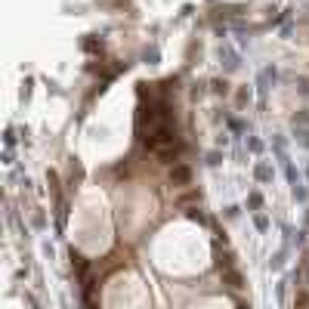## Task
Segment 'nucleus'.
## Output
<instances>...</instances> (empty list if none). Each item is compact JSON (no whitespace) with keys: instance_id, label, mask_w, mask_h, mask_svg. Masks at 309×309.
<instances>
[{"instance_id":"obj_1","label":"nucleus","mask_w":309,"mask_h":309,"mask_svg":"<svg viewBox=\"0 0 309 309\" xmlns=\"http://www.w3.org/2000/svg\"><path fill=\"white\" fill-rule=\"evenodd\" d=\"M173 142H179L173 124H155V127H148V133H142V145L148 148V152H155V155L161 152V148L173 145Z\"/></svg>"},{"instance_id":"obj_2","label":"nucleus","mask_w":309,"mask_h":309,"mask_svg":"<svg viewBox=\"0 0 309 309\" xmlns=\"http://www.w3.org/2000/svg\"><path fill=\"white\" fill-rule=\"evenodd\" d=\"M192 182V167L189 164H173L170 167V186H176V189H182V186H189Z\"/></svg>"},{"instance_id":"obj_3","label":"nucleus","mask_w":309,"mask_h":309,"mask_svg":"<svg viewBox=\"0 0 309 309\" xmlns=\"http://www.w3.org/2000/svg\"><path fill=\"white\" fill-rule=\"evenodd\" d=\"M182 152H186V145L182 142H173V145H167V148H161L158 152V158H161L164 164H179V158H182Z\"/></svg>"},{"instance_id":"obj_4","label":"nucleus","mask_w":309,"mask_h":309,"mask_svg":"<svg viewBox=\"0 0 309 309\" xmlns=\"http://www.w3.org/2000/svg\"><path fill=\"white\" fill-rule=\"evenodd\" d=\"M223 284H229V288H235V291H241L247 281H244V275H241L238 269H223Z\"/></svg>"},{"instance_id":"obj_5","label":"nucleus","mask_w":309,"mask_h":309,"mask_svg":"<svg viewBox=\"0 0 309 309\" xmlns=\"http://www.w3.org/2000/svg\"><path fill=\"white\" fill-rule=\"evenodd\" d=\"M254 173H257V179H260V182H269V179H272L269 164H257V167H254Z\"/></svg>"},{"instance_id":"obj_6","label":"nucleus","mask_w":309,"mask_h":309,"mask_svg":"<svg viewBox=\"0 0 309 309\" xmlns=\"http://www.w3.org/2000/svg\"><path fill=\"white\" fill-rule=\"evenodd\" d=\"M186 216H189V220H195V223H204V213H201L198 207H189V210H186Z\"/></svg>"},{"instance_id":"obj_7","label":"nucleus","mask_w":309,"mask_h":309,"mask_svg":"<svg viewBox=\"0 0 309 309\" xmlns=\"http://www.w3.org/2000/svg\"><path fill=\"white\" fill-rule=\"evenodd\" d=\"M254 223H257V229H263V232H266V229H269V220H266V216H263V213H257V216H254Z\"/></svg>"},{"instance_id":"obj_8","label":"nucleus","mask_w":309,"mask_h":309,"mask_svg":"<svg viewBox=\"0 0 309 309\" xmlns=\"http://www.w3.org/2000/svg\"><path fill=\"white\" fill-rule=\"evenodd\" d=\"M269 266H272V269H281V266H284V254H275V257H272V263H269Z\"/></svg>"},{"instance_id":"obj_9","label":"nucleus","mask_w":309,"mask_h":309,"mask_svg":"<svg viewBox=\"0 0 309 309\" xmlns=\"http://www.w3.org/2000/svg\"><path fill=\"white\" fill-rule=\"evenodd\" d=\"M247 204H250V207H260V204H263V198H260V195H257V192H254V195H250V198H247Z\"/></svg>"},{"instance_id":"obj_10","label":"nucleus","mask_w":309,"mask_h":309,"mask_svg":"<svg viewBox=\"0 0 309 309\" xmlns=\"http://www.w3.org/2000/svg\"><path fill=\"white\" fill-rule=\"evenodd\" d=\"M213 90H216V93H226V90H229V87H226L223 81H213Z\"/></svg>"},{"instance_id":"obj_11","label":"nucleus","mask_w":309,"mask_h":309,"mask_svg":"<svg viewBox=\"0 0 309 309\" xmlns=\"http://www.w3.org/2000/svg\"><path fill=\"white\" fill-rule=\"evenodd\" d=\"M300 93H309V77H300Z\"/></svg>"},{"instance_id":"obj_12","label":"nucleus","mask_w":309,"mask_h":309,"mask_svg":"<svg viewBox=\"0 0 309 309\" xmlns=\"http://www.w3.org/2000/svg\"><path fill=\"white\" fill-rule=\"evenodd\" d=\"M297 121H300V124H309V111H303V114H297Z\"/></svg>"},{"instance_id":"obj_13","label":"nucleus","mask_w":309,"mask_h":309,"mask_svg":"<svg viewBox=\"0 0 309 309\" xmlns=\"http://www.w3.org/2000/svg\"><path fill=\"white\" fill-rule=\"evenodd\" d=\"M238 309H247V306H244V303H241V306H238Z\"/></svg>"}]
</instances>
